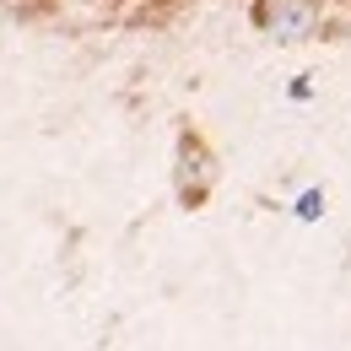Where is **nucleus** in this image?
I'll return each instance as SVG.
<instances>
[{"mask_svg":"<svg viewBox=\"0 0 351 351\" xmlns=\"http://www.w3.org/2000/svg\"><path fill=\"white\" fill-rule=\"evenodd\" d=\"M254 22H260V33H270V38L298 44V38H308L319 27V5L313 0H260L254 5Z\"/></svg>","mask_w":351,"mask_h":351,"instance_id":"f257e3e1","label":"nucleus"}]
</instances>
